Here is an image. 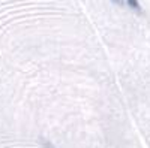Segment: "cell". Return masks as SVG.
Instances as JSON below:
<instances>
[{
  "instance_id": "1",
  "label": "cell",
  "mask_w": 150,
  "mask_h": 148,
  "mask_svg": "<svg viewBox=\"0 0 150 148\" xmlns=\"http://www.w3.org/2000/svg\"><path fill=\"white\" fill-rule=\"evenodd\" d=\"M126 3L129 5V8L131 9H134L137 14H143V9H141V6H140V3H138V0H126Z\"/></svg>"
},
{
  "instance_id": "2",
  "label": "cell",
  "mask_w": 150,
  "mask_h": 148,
  "mask_svg": "<svg viewBox=\"0 0 150 148\" xmlns=\"http://www.w3.org/2000/svg\"><path fill=\"white\" fill-rule=\"evenodd\" d=\"M42 144H44V147H45V148H54L51 142H48V141H45V139H42Z\"/></svg>"
},
{
  "instance_id": "3",
  "label": "cell",
  "mask_w": 150,
  "mask_h": 148,
  "mask_svg": "<svg viewBox=\"0 0 150 148\" xmlns=\"http://www.w3.org/2000/svg\"><path fill=\"white\" fill-rule=\"evenodd\" d=\"M111 2H114V3H117V5H123V3H125L123 0H111Z\"/></svg>"
}]
</instances>
